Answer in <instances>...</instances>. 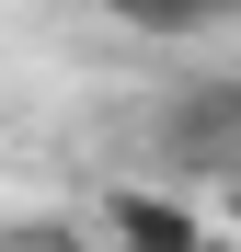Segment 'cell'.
Instances as JSON below:
<instances>
[{
    "mask_svg": "<svg viewBox=\"0 0 241 252\" xmlns=\"http://www.w3.org/2000/svg\"><path fill=\"white\" fill-rule=\"evenodd\" d=\"M92 229H103L115 252H195V241H207V218H195L172 184H115V195L92 206Z\"/></svg>",
    "mask_w": 241,
    "mask_h": 252,
    "instance_id": "1",
    "label": "cell"
},
{
    "mask_svg": "<svg viewBox=\"0 0 241 252\" xmlns=\"http://www.w3.org/2000/svg\"><path fill=\"white\" fill-rule=\"evenodd\" d=\"M161 138H172V160L241 149V80H195V92H172V103H161Z\"/></svg>",
    "mask_w": 241,
    "mask_h": 252,
    "instance_id": "2",
    "label": "cell"
},
{
    "mask_svg": "<svg viewBox=\"0 0 241 252\" xmlns=\"http://www.w3.org/2000/svg\"><path fill=\"white\" fill-rule=\"evenodd\" d=\"M127 34H218V23H241V0H103Z\"/></svg>",
    "mask_w": 241,
    "mask_h": 252,
    "instance_id": "3",
    "label": "cell"
},
{
    "mask_svg": "<svg viewBox=\"0 0 241 252\" xmlns=\"http://www.w3.org/2000/svg\"><path fill=\"white\" fill-rule=\"evenodd\" d=\"M0 252H92V218H12Z\"/></svg>",
    "mask_w": 241,
    "mask_h": 252,
    "instance_id": "4",
    "label": "cell"
},
{
    "mask_svg": "<svg viewBox=\"0 0 241 252\" xmlns=\"http://www.w3.org/2000/svg\"><path fill=\"white\" fill-rule=\"evenodd\" d=\"M195 252H241V229H230V241H218V229H207V241H195Z\"/></svg>",
    "mask_w": 241,
    "mask_h": 252,
    "instance_id": "5",
    "label": "cell"
},
{
    "mask_svg": "<svg viewBox=\"0 0 241 252\" xmlns=\"http://www.w3.org/2000/svg\"><path fill=\"white\" fill-rule=\"evenodd\" d=\"M230 229H241V184H230Z\"/></svg>",
    "mask_w": 241,
    "mask_h": 252,
    "instance_id": "6",
    "label": "cell"
},
{
    "mask_svg": "<svg viewBox=\"0 0 241 252\" xmlns=\"http://www.w3.org/2000/svg\"><path fill=\"white\" fill-rule=\"evenodd\" d=\"M230 80H241V69H230Z\"/></svg>",
    "mask_w": 241,
    "mask_h": 252,
    "instance_id": "7",
    "label": "cell"
}]
</instances>
